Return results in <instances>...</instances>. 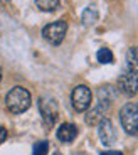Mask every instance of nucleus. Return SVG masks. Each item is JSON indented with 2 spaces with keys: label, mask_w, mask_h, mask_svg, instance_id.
Returning <instances> with one entry per match:
<instances>
[{
  "label": "nucleus",
  "mask_w": 138,
  "mask_h": 155,
  "mask_svg": "<svg viewBox=\"0 0 138 155\" xmlns=\"http://www.w3.org/2000/svg\"><path fill=\"white\" fill-rule=\"evenodd\" d=\"M31 103H32L31 93L25 88H22V86L12 88L7 93V96H5V106L14 115H20V113L27 111L31 108Z\"/></svg>",
  "instance_id": "obj_1"
},
{
  "label": "nucleus",
  "mask_w": 138,
  "mask_h": 155,
  "mask_svg": "<svg viewBox=\"0 0 138 155\" xmlns=\"http://www.w3.org/2000/svg\"><path fill=\"white\" fill-rule=\"evenodd\" d=\"M120 121L128 135H138V103H126L120 110Z\"/></svg>",
  "instance_id": "obj_2"
},
{
  "label": "nucleus",
  "mask_w": 138,
  "mask_h": 155,
  "mask_svg": "<svg viewBox=\"0 0 138 155\" xmlns=\"http://www.w3.org/2000/svg\"><path fill=\"white\" fill-rule=\"evenodd\" d=\"M39 111H41V116H42L44 127L47 130L52 128L59 116L58 101L54 100V98H41V101H39Z\"/></svg>",
  "instance_id": "obj_3"
},
{
  "label": "nucleus",
  "mask_w": 138,
  "mask_h": 155,
  "mask_svg": "<svg viewBox=\"0 0 138 155\" xmlns=\"http://www.w3.org/2000/svg\"><path fill=\"white\" fill-rule=\"evenodd\" d=\"M66 32H67V24L66 20H56L52 24H47L46 27L42 29V37L46 39L47 42L59 46L64 41Z\"/></svg>",
  "instance_id": "obj_4"
},
{
  "label": "nucleus",
  "mask_w": 138,
  "mask_h": 155,
  "mask_svg": "<svg viewBox=\"0 0 138 155\" xmlns=\"http://www.w3.org/2000/svg\"><path fill=\"white\" fill-rule=\"evenodd\" d=\"M91 100H93V93L91 89L84 84H79L73 89L71 93V103H73V108L76 111L83 113L91 106Z\"/></svg>",
  "instance_id": "obj_5"
},
{
  "label": "nucleus",
  "mask_w": 138,
  "mask_h": 155,
  "mask_svg": "<svg viewBox=\"0 0 138 155\" xmlns=\"http://www.w3.org/2000/svg\"><path fill=\"white\" fill-rule=\"evenodd\" d=\"M118 89L128 98L135 96L138 93V76L125 68L118 78Z\"/></svg>",
  "instance_id": "obj_6"
},
{
  "label": "nucleus",
  "mask_w": 138,
  "mask_h": 155,
  "mask_svg": "<svg viewBox=\"0 0 138 155\" xmlns=\"http://www.w3.org/2000/svg\"><path fill=\"white\" fill-rule=\"evenodd\" d=\"M98 135L101 138V143L110 147L116 142V132H115V127H113L111 120L110 118H104V120L100 121L98 125Z\"/></svg>",
  "instance_id": "obj_7"
},
{
  "label": "nucleus",
  "mask_w": 138,
  "mask_h": 155,
  "mask_svg": "<svg viewBox=\"0 0 138 155\" xmlns=\"http://www.w3.org/2000/svg\"><path fill=\"white\" fill-rule=\"evenodd\" d=\"M110 106L111 105L103 103V101H98V105L93 110H89L88 115H86V123L88 125H100V121L106 118V113L110 110Z\"/></svg>",
  "instance_id": "obj_8"
},
{
  "label": "nucleus",
  "mask_w": 138,
  "mask_h": 155,
  "mask_svg": "<svg viewBox=\"0 0 138 155\" xmlns=\"http://www.w3.org/2000/svg\"><path fill=\"white\" fill-rule=\"evenodd\" d=\"M77 137V127L74 123H62L58 128V138L64 143H71Z\"/></svg>",
  "instance_id": "obj_9"
},
{
  "label": "nucleus",
  "mask_w": 138,
  "mask_h": 155,
  "mask_svg": "<svg viewBox=\"0 0 138 155\" xmlns=\"http://www.w3.org/2000/svg\"><path fill=\"white\" fill-rule=\"evenodd\" d=\"M116 98V88H113L111 84H106V86H101L98 89V101H103V103H108L111 105Z\"/></svg>",
  "instance_id": "obj_10"
},
{
  "label": "nucleus",
  "mask_w": 138,
  "mask_h": 155,
  "mask_svg": "<svg viewBox=\"0 0 138 155\" xmlns=\"http://www.w3.org/2000/svg\"><path fill=\"white\" fill-rule=\"evenodd\" d=\"M126 69H130L131 73H135L138 76V47H130L126 52Z\"/></svg>",
  "instance_id": "obj_11"
},
{
  "label": "nucleus",
  "mask_w": 138,
  "mask_h": 155,
  "mask_svg": "<svg viewBox=\"0 0 138 155\" xmlns=\"http://www.w3.org/2000/svg\"><path fill=\"white\" fill-rule=\"evenodd\" d=\"M98 20V8L94 5H89L88 8H84L83 12V24L84 25H93Z\"/></svg>",
  "instance_id": "obj_12"
},
{
  "label": "nucleus",
  "mask_w": 138,
  "mask_h": 155,
  "mask_svg": "<svg viewBox=\"0 0 138 155\" xmlns=\"http://www.w3.org/2000/svg\"><path fill=\"white\" fill-rule=\"evenodd\" d=\"M61 0H35V5L42 12H54L59 7Z\"/></svg>",
  "instance_id": "obj_13"
},
{
  "label": "nucleus",
  "mask_w": 138,
  "mask_h": 155,
  "mask_svg": "<svg viewBox=\"0 0 138 155\" xmlns=\"http://www.w3.org/2000/svg\"><path fill=\"white\" fill-rule=\"evenodd\" d=\"M96 58H98V61H100L101 64H110V62H113V52L110 49H106V47H101V49L98 51Z\"/></svg>",
  "instance_id": "obj_14"
},
{
  "label": "nucleus",
  "mask_w": 138,
  "mask_h": 155,
  "mask_svg": "<svg viewBox=\"0 0 138 155\" xmlns=\"http://www.w3.org/2000/svg\"><path fill=\"white\" fill-rule=\"evenodd\" d=\"M47 152H49V143H47L46 140H42V142H37L34 145L32 155H47Z\"/></svg>",
  "instance_id": "obj_15"
},
{
  "label": "nucleus",
  "mask_w": 138,
  "mask_h": 155,
  "mask_svg": "<svg viewBox=\"0 0 138 155\" xmlns=\"http://www.w3.org/2000/svg\"><path fill=\"white\" fill-rule=\"evenodd\" d=\"M5 138H7V128H5V127H0V143H4Z\"/></svg>",
  "instance_id": "obj_16"
},
{
  "label": "nucleus",
  "mask_w": 138,
  "mask_h": 155,
  "mask_svg": "<svg viewBox=\"0 0 138 155\" xmlns=\"http://www.w3.org/2000/svg\"><path fill=\"white\" fill-rule=\"evenodd\" d=\"M100 155H123L120 150H106V152H101Z\"/></svg>",
  "instance_id": "obj_17"
},
{
  "label": "nucleus",
  "mask_w": 138,
  "mask_h": 155,
  "mask_svg": "<svg viewBox=\"0 0 138 155\" xmlns=\"http://www.w3.org/2000/svg\"><path fill=\"white\" fill-rule=\"evenodd\" d=\"M0 81H2V68H0Z\"/></svg>",
  "instance_id": "obj_18"
},
{
  "label": "nucleus",
  "mask_w": 138,
  "mask_h": 155,
  "mask_svg": "<svg viewBox=\"0 0 138 155\" xmlns=\"http://www.w3.org/2000/svg\"><path fill=\"white\" fill-rule=\"evenodd\" d=\"M2 2H8V0H2Z\"/></svg>",
  "instance_id": "obj_19"
},
{
  "label": "nucleus",
  "mask_w": 138,
  "mask_h": 155,
  "mask_svg": "<svg viewBox=\"0 0 138 155\" xmlns=\"http://www.w3.org/2000/svg\"><path fill=\"white\" fill-rule=\"evenodd\" d=\"M54 155H61V153H54Z\"/></svg>",
  "instance_id": "obj_20"
}]
</instances>
